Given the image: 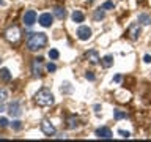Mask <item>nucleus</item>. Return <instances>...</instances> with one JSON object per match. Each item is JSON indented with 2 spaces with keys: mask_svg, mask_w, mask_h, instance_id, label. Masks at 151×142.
<instances>
[{
  "mask_svg": "<svg viewBox=\"0 0 151 142\" xmlns=\"http://www.w3.org/2000/svg\"><path fill=\"white\" fill-rule=\"evenodd\" d=\"M47 44V35L42 32H36V33H32L27 40V47L28 51L35 52V51H40Z\"/></svg>",
  "mask_w": 151,
  "mask_h": 142,
  "instance_id": "f257e3e1",
  "label": "nucleus"
},
{
  "mask_svg": "<svg viewBox=\"0 0 151 142\" xmlns=\"http://www.w3.org/2000/svg\"><path fill=\"white\" fill-rule=\"evenodd\" d=\"M35 101L38 103V106H42V107H47V106H52L55 101L54 95L49 88H41L38 90L36 95H35Z\"/></svg>",
  "mask_w": 151,
  "mask_h": 142,
  "instance_id": "f03ea898",
  "label": "nucleus"
},
{
  "mask_svg": "<svg viewBox=\"0 0 151 142\" xmlns=\"http://www.w3.org/2000/svg\"><path fill=\"white\" fill-rule=\"evenodd\" d=\"M5 38H6V41L9 43H17L21 40V30H19V27H9L6 32H5Z\"/></svg>",
  "mask_w": 151,
  "mask_h": 142,
  "instance_id": "7ed1b4c3",
  "label": "nucleus"
},
{
  "mask_svg": "<svg viewBox=\"0 0 151 142\" xmlns=\"http://www.w3.org/2000/svg\"><path fill=\"white\" fill-rule=\"evenodd\" d=\"M140 33H142V24H139V22L131 24L129 28H127V36H129V40H132V41L139 40Z\"/></svg>",
  "mask_w": 151,
  "mask_h": 142,
  "instance_id": "20e7f679",
  "label": "nucleus"
},
{
  "mask_svg": "<svg viewBox=\"0 0 151 142\" xmlns=\"http://www.w3.org/2000/svg\"><path fill=\"white\" fill-rule=\"evenodd\" d=\"M77 38L80 41H88L91 38V28L88 25H80L77 28Z\"/></svg>",
  "mask_w": 151,
  "mask_h": 142,
  "instance_id": "39448f33",
  "label": "nucleus"
},
{
  "mask_svg": "<svg viewBox=\"0 0 151 142\" xmlns=\"http://www.w3.org/2000/svg\"><path fill=\"white\" fill-rule=\"evenodd\" d=\"M22 112H24L22 104L17 103V101H14V103H11V104L8 106V114H9L11 117H21Z\"/></svg>",
  "mask_w": 151,
  "mask_h": 142,
  "instance_id": "423d86ee",
  "label": "nucleus"
},
{
  "mask_svg": "<svg viewBox=\"0 0 151 142\" xmlns=\"http://www.w3.org/2000/svg\"><path fill=\"white\" fill-rule=\"evenodd\" d=\"M40 125H41V131L44 133L46 136H54L55 133H57L55 126L52 125V123H50L49 120H46V118H44V120H41V123H40Z\"/></svg>",
  "mask_w": 151,
  "mask_h": 142,
  "instance_id": "0eeeda50",
  "label": "nucleus"
},
{
  "mask_svg": "<svg viewBox=\"0 0 151 142\" xmlns=\"http://www.w3.org/2000/svg\"><path fill=\"white\" fill-rule=\"evenodd\" d=\"M36 19H38L36 11H33V9H28V11H25V14H24L22 21H24V24H25L27 27H32L33 24L36 22Z\"/></svg>",
  "mask_w": 151,
  "mask_h": 142,
  "instance_id": "6e6552de",
  "label": "nucleus"
},
{
  "mask_svg": "<svg viewBox=\"0 0 151 142\" xmlns=\"http://www.w3.org/2000/svg\"><path fill=\"white\" fill-rule=\"evenodd\" d=\"M42 57H38V59L33 60V65H32V73L35 78H41L42 76V68H41V65H42Z\"/></svg>",
  "mask_w": 151,
  "mask_h": 142,
  "instance_id": "1a4fd4ad",
  "label": "nucleus"
},
{
  "mask_svg": "<svg viewBox=\"0 0 151 142\" xmlns=\"http://www.w3.org/2000/svg\"><path fill=\"white\" fill-rule=\"evenodd\" d=\"M38 22L41 24L42 27H50L52 25V22H54V16H52L50 13H42L40 17H38Z\"/></svg>",
  "mask_w": 151,
  "mask_h": 142,
  "instance_id": "9d476101",
  "label": "nucleus"
},
{
  "mask_svg": "<svg viewBox=\"0 0 151 142\" xmlns=\"http://www.w3.org/2000/svg\"><path fill=\"white\" fill-rule=\"evenodd\" d=\"M96 137H99V139H110L112 137V131L109 130L107 126H101L96 130Z\"/></svg>",
  "mask_w": 151,
  "mask_h": 142,
  "instance_id": "9b49d317",
  "label": "nucleus"
},
{
  "mask_svg": "<svg viewBox=\"0 0 151 142\" xmlns=\"http://www.w3.org/2000/svg\"><path fill=\"white\" fill-rule=\"evenodd\" d=\"M85 57H87V60L90 62V63H93V65H98L99 63V54H98V51H88L87 54H85Z\"/></svg>",
  "mask_w": 151,
  "mask_h": 142,
  "instance_id": "f8f14e48",
  "label": "nucleus"
},
{
  "mask_svg": "<svg viewBox=\"0 0 151 142\" xmlns=\"http://www.w3.org/2000/svg\"><path fill=\"white\" fill-rule=\"evenodd\" d=\"M137 22L142 24V25H150L151 24V16L146 13H140L139 16H137Z\"/></svg>",
  "mask_w": 151,
  "mask_h": 142,
  "instance_id": "ddd939ff",
  "label": "nucleus"
},
{
  "mask_svg": "<svg viewBox=\"0 0 151 142\" xmlns=\"http://www.w3.org/2000/svg\"><path fill=\"white\" fill-rule=\"evenodd\" d=\"M54 16H55L57 19H60V21H63V19L68 16V13H66V9H65V8L55 7V8H54Z\"/></svg>",
  "mask_w": 151,
  "mask_h": 142,
  "instance_id": "4468645a",
  "label": "nucleus"
},
{
  "mask_svg": "<svg viewBox=\"0 0 151 142\" xmlns=\"http://www.w3.org/2000/svg\"><path fill=\"white\" fill-rule=\"evenodd\" d=\"M101 65L104 66V68H112L113 66V57L112 55H106L101 59Z\"/></svg>",
  "mask_w": 151,
  "mask_h": 142,
  "instance_id": "2eb2a0df",
  "label": "nucleus"
},
{
  "mask_svg": "<svg viewBox=\"0 0 151 142\" xmlns=\"http://www.w3.org/2000/svg\"><path fill=\"white\" fill-rule=\"evenodd\" d=\"M0 79L5 80V82L11 80V73H9L8 68H2V70H0Z\"/></svg>",
  "mask_w": 151,
  "mask_h": 142,
  "instance_id": "dca6fc26",
  "label": "nucleus"
},
{
  "mask_svg": "<svg viewBox=\"0 0 151 142\" xmlns=\"http://www.w3.org/2000/svg\"><path fill=\"white\" fill-rule=\"evenodd\" d=\"M73 21L74 22H77V24H80V22H83V19H85V16H83V13L82 11H77V9H76V11L73 13Z\"/></svg>",
  "mask_w": 151,
  "mask_h": 142,
  "instance_id": "f3484780",
  "label": "nucleus"
},
{
  "mask_svg": "<svg viewBox=\"0 0 151 142\" xmlns=\"http://www.w3.org/2000/svg\"><path fill=\"white\" fill-rule=\"evenodd\" d=\"M66 126H68L69 130H74V128L79 126V120L76 117H69L68 120H66Z\"/></svg>",
  "mask_w": 151,
  "mask_h": 142,
  "instance_id": "a211bd4d",
  "label": "nucleus"
},
{
  "mask_svg": "<svg viewBox=\"0 0 151 142\" xmlns=\"http://www.w3.org/2000/svg\"><path fill=\"white\" fill-rule=\"evenodd\" d=\"M113 118L115 120H121V118H127V114L124 111H120V109H115L113 111Z\"/></svg>",
  "mask_w": 151,
  "mask_h": 142,
  "instance_id": "6ab92c4d",
  "label": "nucleus"
},
{
  "mask_svg": "<svg viewBox=\"0 0 151 142\" xmlns=\"http://www.w3.org/2000/svg\"><path fill=\"white\" fill-rule=\"evenodd\" d=\"M93 17H94V21H101V19L106 17V13H104L102 8H99V9H96V11H94Z\"/></svg>",
  "mask_w": 151,
  "mask_h": 142,
  "instance_id": "aec40b11",
  "label": "nucleus"
},
{
  "mask_svg": "<svg viewBox=\"0 0 151 142\" xmlns=\"http://www.w3.org/2000/svg\"><path fill=\"white\" fill-rule=\"evenodd\" d=\"M71 90H73V87H71L69 82H63V84H61V93H69Z\"/></svg>",
  "mask_w": 151,
  "mask_h": 142,
  "instance_id": "412c9836",
  "label": "nucleus"
},
{
  "mask_svg": "<svg viewBox=\"0 0 151 142\" xmlns=\"http://www.w3.org/2000/svg\"><path fill=\"white\" fill-rule=\"evenodd\" d=\"M11 128L14 131H21L22 130V122L21 120H14L13 123H11Z\"/></svg>",
  "mask_w": 151,
  "mask_h": 142,
  "instance_id": "4be33fe9",
  "label": "nucleus"
},
{
  "mask_svg": "<svg viewBox=\"0 0 151 142\" xmlns=\"http://www.w3.org/2000/svg\"><path fill=\"white\" fill-rule=\"evenodd\" d=\"M101 8L104 9V11H107V9H113V8H115V5H113V2H110V0H107V2L102 3Z\"/></svg>",
  "mask_w": 151,
  "mask_h": 142,
  "instance_id": "5701e85b",
  "label": "nucleus"
},
{
  "mask_svg": "<svg viewBox=\"0 0 151 142\" xmlns=\"http://www.w3.org/2000/svg\"><path fill=\"white\" fill-rule=\"evenodd\" d=\"M8 98V92L5 88H0V104H3Z\"/></svg>",
  "mask_w": 151,
  "mask_h": 142,
  "instance_id": "b1692460",
  "label": "nucleus"
},
{
  "mask_svg": "<svg viewBox=\"0 0 151 142\" xmlns=\"http://www.w3.org/2000/svg\"><path fill=\"white\" fill-rule=\"evenodd\" d=\"M58 57H60V52L57 51V49H50V51H49V59H50V60H57Z\"/></svg>",
  "mask_w": 151,
  "mask_h": 142,
  "instance_id": "393cba45",
  "label": "nucleus"
},
{
  "mask_svg": "<svg viewBox=\"0 0 151 142\" xmlns=\"http://www.w3.org/2000/svg\"><path fill=\"white\" fill-rule=\"evenodd\" d=\"M46 70L49 71V73H55V71H57V65L55 63H47L46 65Z\"/></svg>",
  "mask_w": 151,
  "mask_h": 142,
  "instance_id": "a878e982",
  "label": "nucleus"
},
{
  "mask_svg": "<svg viewBox=\"0 0 151 142\" xmlns=\"http://www.w3.org/2000/svg\"><path fill=\"white\" fill-rule=\"evenodd\" d=\"M118 134H120L121 137H124V139L131 137V133H129V131H124V130H118Z\"/></svg>",
  "mask_w": 151,
  "mask_h": 142,
  "instance_id": "bb28decb",
  "label": "nucleus"
},
{
  "mask_svg": "<svg viewBox=\"0 0 151 142\" xmlns=\"http://www.w3.org/2000/svg\"><path fill=\"white\" fill-rule=\"evenodd\" d=\"M85 78H87V80H91V82H93V80L96 79V76H94L91 71H87V73H85Z\"/></svg>",
  "mask_w": 151,
  "mask_h": 142,
  "instance_id": "cd10ccee",
  "label": "nucleus"
},
{
  "mask_svg": "<svg viewBox=\"0 0 151 142\" xmlns=\"http://www.w3.org/2000/svg\"><path fill=\"white\" fill-rule=\"evenodd\" d=\"M6 126H8V118L2 117L0 118V128H6Z\"/></svg>",
  "mask_w": 151,
  "mask_h": 142,
  "instance_id": "c85d7f7f",
  "label": "nucleus"
},
{
  "mask_svg": "<svg viewBox=\"0 0 151 142\" xmlns=\"http://www.w3.org/2000/svg\"><path fill=\"white\" fill-rule=\"evenodd\" d=\"M121 79H123V78H121V74H116L115 78H113V82H115V84H120V82H121Z\"/></svg>",
  "mask_w": 151,
  "mask_h": 142,
  "instance_id": "c756f323",
  "label": "nucleus"
},
{
  "mask_svg": "<svg viewBox=\"0 0 151 142\" xmlns=\"http://www.w3.org/2000/svg\"><path fill=\"white\" fill-rule=\"evenodd\" d=\"M143 62H145V63H151V55L146 54V55L143 57Z\"/></svg>",
  "mask_w": 151,
  "mask_h": 142,
  "instance_id": "7c9ffc66",
  "label": "nucleus"
},
{
  "mask_svg": "<svg viewBox=\"0 0 151 142\" xmlns=\"http://www.w3.org/2000/svg\"><path fill=\"white\" fill-rule=\"evenodd\" d=\"M99 111H101V106H99V104H94V112L99 114Z\"/></svg>",
  "mask_w": 151,
  "mask_h": 142,
  "instance_id": "2f4dec72",
  "label": "nucleus"
},
{
  "mask_svg": "<svg viewBox=\"0 0 151 142\" xmlns=\"http://www.w3.org/2000/svg\"><path fill=\"white\" fill-rule=\"evenodd\" d=\"M0 5H5V2H3V0H0Z\"/></svg>",
  "mask_w": 151,
  "mask_h": 142,
  "instance_id": "473e14b6",
  "label": "nucleus"
},
{
  "mask_svg": "<svg viewBox=\"0 0 151 142\" xmlns=\"http://www.w3.org/2000/svg\"><path fill=\"white\" fill-rule=\"evenodd\" d=\"M0 62H2V59H0Z\"/></svg>",
  "mask_w": 151,
  "mask_h": 142,
  "instance_id": "72a5a7b5",
  "label": "nucleus"
}]
</instances>
